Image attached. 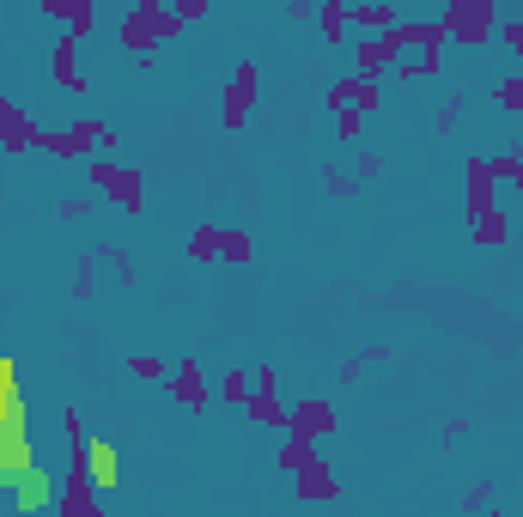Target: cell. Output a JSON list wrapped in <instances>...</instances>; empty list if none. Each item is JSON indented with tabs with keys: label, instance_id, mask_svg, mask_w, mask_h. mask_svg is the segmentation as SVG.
I'll return each instance as SVG.
<instances>
[{
	"label": "cell",
	"instance_id": "cell-12",
	"mask_svg": "<svg viewBox=\"0 0 523 517\" xmlns=\"http://www.w3.org/2000/svg\"><path fill=\"white\" fill-rule=\"evenodd\" d=\"M463 207H469V219L487 213V207H499V177H493L487 159H469L463 165Z\"/></svg>",
	"mask_w": 523,
	"mask_h": 517
},
{
	"label": "cell",
	"instance_id": "cell-29",
	"mask_svg": "<svg viewBox=\"0 0 523 517\" xmlns=\"http://www.w3.org/2000/svg\"><path fill=\"white\" fill-rule=\"evenodd\" d=\"M493 493H499V481H493V475H481V481L457 499V511H487V505H493Z\"/></svg>",
	"mask_w": 523,
	"mask_h": 517
},
{
	"label": "cell",
	"instance_id": "cell-7",
	"mask_svg": "<svg viewBox=\"0 0 523 517\" xmlns=\"http://www.w3.org/2000/svg\"><path fill=\"white\" fill-rule=\"evenodd\" d=\"M335 426H341V420H335V402H329V396H305V402H286V432L311 438V445H323V438H329Z\"/></svg>",
	"mask_w": 523,
	"mask_h": 517
},
{
	"label": "cell",
	"instance_id": "cell-14",
	"mask_svg": "<svg viewBox=\"0 0 523 517\" xmlns=\"http://www.w3.org/2000/svg\"><path fill=\"white\" fill-rule=\"evenodd\" d=\"M31 146H37V122L13 98H0V153H31Z\"/></svg>",
	"mask_w": 523,
	"mask_h": 517
},
{
	"label": "cell",
	"instance_id": "cell-19",
	"mask_svg": "<svg viewBox=\"0 0 523 517\" xmlns=\"http://www.w3.org/2000/svg\"><path fill=\"white\" fill-rule=\"evenodd\" d=\"M396 353L384 347V341H371V347H359L353 359H341V384H359V372H365V365H390Z\"/></svg>",
	"mask_w": 523,
	"mask_h": 517
},
{
	"label": "cell",
	"instance_id": "cell-40",
	"mask_svg": "<svg viewBox=\"0 0 523 517\" xmlns=\"http://www.w3.org/2000/svg\"><path fill=\"white\" fill-rule=\"evenodd\" d=\"M511 153H517V159H523V140H517V146H511Z\"/></svg>",
	"mask_w": 523,
	"mask_h": 517
},
{
	"label": "cell",
	"instance_id": "cell-16",
	"mask_svg": "<svg viewBox=\"0 0 523 517\" xmlns=\"http://www.w3.org/2000/svg\"><path fill=\"white\" fill-rule=\"evenodd\" d=\"M317 37H323L329 49H341V43L353 37V25H347V0H317Z\"/></svg>",
	"mask_w": 523,
	"mask_h": 517
},
{
	"label": "cell",
	"instance_id": "cell-11",
	"mask_svg": "<svg viewBox=\"0 0 523 517\" xmlns=\"http://www.w3.org/2000/svg\"><path fill=\"white\" fill-rule=\"evenodd\" d=\"M165 396H171L177 408H189V414H201L213 390H207V372H201V365H195V359H177V365H171V378H165Z\"/></svg>",
	"mask_w": 523,
	"mask_h": 517
},
{
	"label": "cell",
	"instance_id": "cell-18",
	"mask_svg": "<svg viewBox=\"0 0 523 517\" xmlns=\"http://www.w3.org/2000/svg\"><path fill=\"white\" fill-rule=\"evenodd\" d=\"M86 475L98 481V493H104V499L116 493V451L104 445V438H92V457H86Z\"/></svg>",
	"mask_w": 523,
	"mask_h": 517
},
{
	"label": "cell",
	"instance_id": "cell-22",
	"mask_svg": "<svg viewBox=\"0 0 523 517\" xmlns=\"http://www.w3.org/2000/svg\"><path fill=\"white\" fill-rule=\"evenodd\" d=\"M92 286H98V250H86V256H80V268H73V286H67V299H73V305H86V299H92Z\"/></svg>",
	"mask_w": 523,
	"mask_h": 517
},
{
	"label": "cell",
	"instance_id": "cell-3",
	"mask_svg": "<svg viewBox=\"0 0 523 517\" xmlns=\"http://www.w3.org/2000/svg\"><path fill=\"white\" fill-rule=\"evenodd\" d=\"M37 153L61 159V165H80L92 153H116V128L110 122H73V128H37Z\"/></svg>",
	"mask_w": 523,
	"mask_h": 517
},
{
	"label": "cell",
	"instance_id": "cell-13",
	"mask_svg": "<svg viewBox=\"0 0 523 517\" xmlns=\"http://www.w3.org/2000/svg\"><path fill=\"white\" fill-rule=\"evenodd\" d=\"M49 73H55V86L61 92H86V73H80V37H55V49H49Z\"/></svg>",
	"mask_w": 523,
	"mask_h": 517
},
{
	"label": "cell",
	"instance_id": "cell-31",
	"mask_svg": "<svg viewBox=\"0 0 523 517\" xmlns=\"http://www.w3.org/2000/svg\"><path fill=\"white\" fill-rule=\"evenodd\" d=\"M487 165H493L499 183H511V189L523 195V159H517V153H499V159H487Z\"/></svg>",
	"mask_w": 523,
	"mask_h": 517
},
{
	"label": "cell",
	"instance_id": "cell-32",
	"mask_svg": "<svg viewBox=\"0 0 523 517\" xmlns=\"http://www.w3.org/2000/svg\"><path fill=\"white\" fill-rule=\"evenodd\" d=\"M493 104L511 110V116H523V80H493Z\"/></svg>",
	"mask_w": 523,
	"mask_h": 517
},
{
	"label": "cell",
	"instance_id": "cell-5",
	"mask_svg": "<svg viewBox=\"0 0 523 517\" xmlns=\"http://www.w3.org/2000/svg\"><path fill=\"white\" fill-rule=\"evenodd\" d=\"M86 177H92V189H98L110 207H122V213H140V207H146V177L128 171V165H116L110 153H92V159H86Z\"/></svg>",
	"mask_w": 523,
	"mask_h": 517
},
{
	"label": "cell",
	"instance_id": "cell-15",
	"mask_svg": "<svg viewBox=\"0 0 523 517\" xmlns=\"http://www.w3.org/2000/svg\"><path fill=\"white\" fill-rule=\"evenodd\" d=\"M402 13H396V0H347V25L353 31H390Z\"/></svg>",
	"mask_w": 523,
	"mask_h": 517
},
{
	"label": "cell",
	"instance_id": "cell-34",
	"mask_svg": "<svg viewBox=\"0 0 523 517\" xmlns=\"http://www.w3.org/2000/svg\"><path fill=\"white\" fill-rule=\"evenodd\" d=\"M359 122H365L359 104H341V110H335V134H341V140H359Z\"/></svg>",
	"mask_w": 523,
	"mask_h": 517
},
{
	"label": "cell",
	"instance_id": "cell-23",
	"mask_svg": "<svg viewBox=\"0 0 523 517\" xmlns=\"http://www.w3.org/2000/svg\"><path fill=\"white\" fill-rule=\"evenodd\" d=\"M256 256V244H250V232H238V226H226V238H219V262H232V268H244Z\"/></svg>",
	"mask_w": 523,
	"mask_h": 517
},
{
	"label": "cell",
	"instance_id": "cell-10",
	"mask_svg": "<svg viewBox=\"0 0 523 517\" xmlns=\"http://www.w3.org/2000/svg\"><path fill=\"white\" fill-rule=\"evenodd\" d=\"M244 420H256V426H268V432H286V402H280V378L268 372H256V390H250V402H244Z\"/></svg>",
	"mask_w": 523,
	"mask_h": 517
},
{
	"label": "cell",
	"instance_id": "cell-6",
	"mask_svg": "<svg viewBox=\"0 0 523 517\" xmlns=\"http://www.w3.org/2000/svg\"><path fill=\"white\" fill-rule=\"evenodd\" d=\"M256 104H262V67H256V61L244 55V61L232 67L226 92H219V122H226V128H250Z\"/></svg>",
	"mask_w": 523,
	"mask_h": 517
},
{
	"label": "cell",
	"instance_id": "cell-17",
	"mask_svg": "<svg viewBox=\"0 0 523 517\" xmlns=\"http://www.w3.org/2000/svg\"><path fill=\"white\" fill-rule=\"evenodd\" d=\"M469 226H475V244H481V250H505V232H511L505 207H487V213H475Z\"/></svg>",
	"mask_w": 523,
	"mask_h": 517
},
{
	"label": "cell",
	"instance_id": "cell-2",
	"mask_svg": "<svg viewBox=\"0 0 523 517\" xmlns=\"http://www.w3.org/2000/svg\"><path fill=\"white\" fill-rule=\"evenodd\" d=\"M396 31H402V55H396V67L390 73H402V80H432V73L444 67V25L438 19H396Z\"/></svg>",
	"mask_w": 523,
	"mask_h": 517
},
{
	"label": "cell",
	"instance_id": "cell-30",
	"mask_svg": "<svg viewBox=\"0 0 523 517\" xmlns=\"http://www.w3.org/2000/svg\"><path fill=\"white\" fill-rule=\"evenodd\" d=\"M128 372H134L140 384H165V378H171V372H165V359H153V353H134V359H128Z\"/></svg>",
	"mask_w": 523,
	"mask_h": 517
},
{
	"label": "cell",
	"instance_id": "cell-24",
	"mask_svg": "<svg viewBox=\"0 0 523 517\" xmlns=\"http://www.w3.org/2000/svg\"><path fill=\"white\" fill-rule=\"evenodd\" d=\"M250 390H256V372H226V378H219V402H226V408H244Z\"/></svg>",
	"mask_w": 523,
	"mask_h": 517
},
{
	"label": "cell",
	"instance_id": "cell-27",
	"mask_svg": "<svg viewBox=\"0 0 523 517\" xmlns=\"http://www.w3.org/2000/svg\"><path fill=\"white\" fill-rule=\"evenodd\" d=\"M463 104H469L463 92H451V98H444V104L432 110V134H457V122H463Z\"/></svg>",
	"mask_w": 523,
	"mask_h": 517
},
{
	"label": "cell",
	"instance_id": "cell-38",
	"mask_svg": "<svg viewBox=\"0 0 523 517\" xmlns=\"http://www.w3.org/2000/svg\"><path fill=\"white\" fill-rule=\"evenodd\" d=\"M438 438H444V445H457V438H469V420H444V432H438Z\"/></svg>",
	"mask_w": 523,
	"mask_h": 517
},
{
	"label": "cell",
	"instance_id": "cell-28",
	"mask_svg": "<svg viewBox=\"0 0 523 517\" xmlns=\"http://www.w3.org/2000/svg\"><path fill=\"white\" fill-rule=\"evenodd\" d=\"M323 189H329L335 201H353V195H359V177L341 171V165H323Z\"/></svg>",
	"mask_w": 523,
	"mask_h": 517
},
{
	"label": "cell",
	"instance_id": "cell-1",
	"mask_svg": "<svg viewBox=\"0 0 523 517\" xmlns=\"http://www.w3.org/2000/svg\"><path fill=\"white\" fill-rule=\"evenodd\" d=\"M189 25L165 7V0H134V7L122 13V25H116V43L140 61V67H153L159 61V43H171V37H183Z\"/></svg>",
	"mask_w": 523,
	"mask_h": 517
},
{
	"label": "cell",
	"instance_id": "cell-35",
	"mask_svg": "<svg viewBox=\"0 0 523 517\" xmlns=\"http://www.w3.org/2000/svg\"><path fill=\"white\" fill-rule=\"evenodd\" d=\"M493 37H505V49H511V55L523 61V7H517V13L505 19V31H493Z\"/></svg>",
	"mask_w": 523,
	"mask_h": 517
},
{
	"label": "cell",
	"instance_id": "cell-33",
	"mask_svg": "<svg viewBox=\"0 0 523 517\" xmlns=\"http://www.w3.org/2000/svg\"><path fill=\"white\" fill-rule=\"evenodd\" d=\"M165 7H171V13H177L183 25H195V19H207V13L219 7V0H165Z\"/></svg>",
	"mask_w": 523,
	"mask_h": 517
},
{
	"label": "cell",
	"instance_id": "cell-37",
	"mask_svg": "<svg viewBox=\"0 0 523 517\" xmlns=\"http://www.w3.org/2000/svg\"><path fill=\"white\" fill-rule=\"evenodd\" d=\"M378 171H384L378 153H359V159H353V177H359V183H365V177H378Z\"/></svg>",
	"mask_w": 523,
	"mask_h": 517
},
{
	"label": "cell",
	"instance_id": "cell-36",
	"mask_svg": "<svg viewBox=\"0 0 523 517\" xmlns=\"http://www.w3.org/2000/svg\"><path fill=\"white\" fill-rule=\"evenodd\" d=\"M286 19L292 25H311L317 19V0H286Z\"/></svg>",
	"mask_w": 523,
	"mask_h": 517
},
{
	"label": "cell",
	"instance_id": "cell-26",
	"mask_svg": "<svg viewBox=\"0 0 523 517\" xmlns=\"http://www.w3.org/2000/svg\"><path fill=\"white\" fill-rule=\"evenodd\" d=\"M98 201H104L98 189H92V195H61V201H55V213L67 219V226H80V219H92V207H98Z\"/></svg>",
	"mask_w": 523,
	"mask_h": 517
},
{
	"label": "cell",
	"instance_id": "cell-8",
	"mask_svg": "<svg viewBox=\"0 0 523 517\" xmlns=\"http://www.w3.org/2000/svg\"><path fill=\"white\" fill-rule=\"evenodd\" d=\"M55 511H61V517H98V511H104L98 481H92L86 469H67L61 487H55Z\"/></svg>",
	"mask_w": 523,
	"mask_h": 517
},
{
	"label": "cell",
	"instance_id": "cell-25",
	"mask_svg": "<svg viewBox=\"0 0 523 517\" xmlns=\"http://www.w3.org/2000/svg\"><path fill=\"white\" fill-rule=\"evenodd\" d=\"M98 262L116 268V286H134V280H140V274H134V256H128L122 244H98Z\"/></svg>",
	"mask_w": 523,
	"mask_h": 517
},
{
	"label": "cell",
	"instance_id": "cell-41",
	"mask_svg": "<svg viewBox=\"0 0 523 517\" xmlns=\"http://www.w3.org/2000/svg\"><path fill=\"white\" fill-rule=\"evenodd\" d=\"M499 7H505V0H499Z\"/></svg>",
	"mask_w": 523,
	"mask_h": 517
},
{
	"label": "cell",
	"instance_id": "cell-21",
	"mask_svg": "<svg viewBox=\"0 0 523 517\" xmlns=\"http://www.w3.org/2000/svg\"><path fill=\"white\" fill-rule=\"evenodd\" d=\"M219 238H226V226H195L189 232V262H219Z\"/></svg>",
	"mask_w": 523,
	"mask_h": 517
},
{
	"label": "cell",
	"instance_id": "cell-20",
	"mask_svg": "<svg viewBox=\"0 0 523 517\" xmlns=\"http://www.w3.org/2000/svg\"><path fill=\"white\" fill-rule=\"evenodd\" d=\"M61 25H67V37L86 43V37L98 31V0H67V19H61Z\"/></svg>",
	"mask_w": 523,
	"mask_h": 517
},
{
	"label": "cell",
	"instance_id": "cell-39",
	"mask_svg": "<svg viewBox=\"0 0 523 517\" xmlns=\"http://www.w3.org/2000/svg\"><path fill=\"white\" fill-rule=\"evenodd\" d=\"M37 7H43V19H55V25L67 19V0H37Z\"/></svg>",
	"mask_w": 523,
	"mask_h": 517
},
{
	"label": "cell",
	"instance_id": "cell-9",
	"mask_svg": "<svg viewBox=\"0 0 523 517\" xmlns=\"http://www.w3.org/2000/svg\"><path fill=\"white\" fill-rule=\"evenodd\" d=\"M292 493L305 499V505H329V499H341V475H335V469H329V463L311 451L305 463L292 469Z\"/></svg>",
	"mask_w": 523,
	"mask_h": 517
},
{
	"label": "cell",
	"instance_id": "cell-4",
	"mask_svg": "<svg viewBox=\"0 0 523 517\" xmlns=\"http://www.w3.org/2000/svg\"><path fill=\"white\" fill-rule=\"evenodd\" d=\"M438 25H444V37H451V43L481 49L499 31V0H444V19Z\"/></svg>",
	"mask_w": 523,
	"mask_h": 517
}]
</instances>
